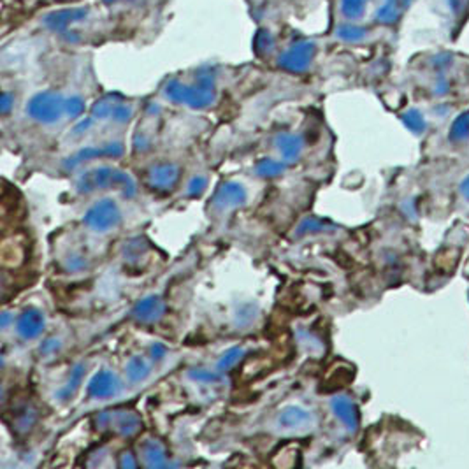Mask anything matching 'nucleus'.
I'll return each instance as SVG.
<instances>
[{
    "instance_id": "nucleus-12",
    "label": "nucleus",
    "mask_w": 469,
    "mask_h": 469,
    "mask_svg": "<svg viewBox=\"0 0 469 469\" xmlns=\"http://www.w3.org/2000/svg\"><path fill=\"white\" fill-rule=\"evenodd\" d=\"M308 420H310V413L308 411L299 410V408H288L281 415L280 424H283L285 429H293V427L304 425Z\"/></svg>"
},
{
    "instance_id": "nucleus-21",
    "label": "nucleus",
    "mask_w": 469,
    "mask_h": 469,
    "mask_svg": "<svg viewBox=\"0 0 469 469\" xmlns=\"http://www.w3.org/2000/svg\"><path fill=\"white\" fill-rule=\"evenodd\" d=\"M362 30H358L357 26H343L341 30H339V37H343V39L346 41H353V39H358V37H362Z\"/></svg>"
},
{
    "instance_id": "nucleus-8",
    "label": "nucleus",
    "mask_w": 469,
    "mask_h": 469,
    "mask_svg": "<svg viewBox=\"0 0 469 469\" xmlns=\"http://www.w3.org/2000/svg\"><path fill=\"white\" fill-rule=\"evenodd\" d=\"M178 179V167L173 163H162L156 166L150 174L151 186H156L158 190H167L173 186Z\"/></svg>"
},
{
    "instance_id": "nucleus-3",
    "label": "nucleus",
    "mask_w": 469,
    "mask_h": 469,
    "mask_svg": "<svg viewBox=\"0 0 469 469\" xmlns=\"http://www.w3.org/2000/svg\"><path fill=\"white\" fill-rule=\"evenodd\" d=\"M85 222L94 231L108 232L121 222V213L113 201H102L86 213Z\"/></svg>"
},
{
    "instance_id": "nucleus-17",
    "label": "nucleus",
    "mask_w": 469,
    "mask_h": 469,
    "mask_svg": "<svg viewBox=\"0 0 469 469\" xmlns=\"http://www.w3.org/2000/svg\"><path fill=\"white\" fill-rule=\"evenodd\" d=\"M83 111H85V102H83V99L79 97H71L66 101V113L69 114L71 118H76L79 116Z\"/></svg>"
},
{
    "instance_id": "nucleus-10",
    "label": "nucleus",
    "mask_w": 469,
    "mask_h": 469,
    "mask_svg": "<svg viewBox=\"0 0 469 469\" xmlns=\"http://www.w3.org/2000/svg\"><path fill=\"white\" fill-rule=\"evenodd\" d=\"M163 311L162 301L156 299V297H150V299H144L137 304L134 315L143 322H153L158 318Z\"/></svg>"
},
{
    "instance_id": "nucleus-11",
    "label": "nucleus",
    "mask_w": 469,
    "mask_h": 469,
    "mask_svg": "<svg viewBox=\"0 0 469 469\" xmlns=\"http://www.w3.org/2000/svg\"><path fill=\"white\" fill-rule=\"evenodd\" d=\"M278 146H280L281 155H283L287 160L299 158L301 150H303V143H301L299 137L292 134L280 136V139H278Z\"/></svg>"
},
{
    "instance_id": "nucleus-6",
    "label": "nucleus",
    "mask_w": 469,
    "mask_h": 469,
    "mask_svg": "<svg viewBox=\"0 0 469 469\" xmlns=\"http://www.w3.org/2000/svg\"><path fill=\"white\" fill-rule=\"evenodd\" d=\"M86 16V9H81V7H74V9H62L56 11V13L48 14L44 18V23L49 26L51 30H66L71 23H76Z\"/></svg>"
},
{
    "instance_id": "nucleus-7",
    "label": "nucleus",
    "mask_w": 469,
    "mask_h": 469,
    "mask_svg": "<svg viewBox=\"0 0 469 469\" xmlns=\"http://www.w3.org/2000/svg\"><path fill=\"white\" fill-rule=\"evenodd\" d=\"M118 388H120V385H118L114 375H111L109 371H102L90 381L89 392H90V395H94V398L106 399V398H111V395L116 394Z\"/></svg>"
},
{
    "instance_id": "nucleus-23",
    "label": "nucleus",
    "mask_w": 469,
    "mask_h": 469,
    "mask_svg": "<svg viewBox=\"0 0 469 469\" xmlns=\"http://www.w3.org/2000/svg\"><path fill=\"white\" fill-rule=\"evenodd\" d=\"M9 94H4V99H2V104H4V113L9 111Z\"/></svg>"
},
{
    "instance_id": "nucleus-14",
    "label": "nucleus",
    "mask_w": 469,
    "mask_h": 469,
    "mask_svg": "<svg viewBox=\"0 0 469 469\" xmlns=\"http://www.w3.org/2000/svg\"><path fill=\"white\" fill-rule=\"evenodd\" d=\"M255 49H257V53H261V55L273 49V37H271L268 30H258L257 37H255Z\"/></svg>"
},
{
    "instance_id": "nucleus-16",
    "label": "nucleus",
    "mask_w": 469,
    "mask_h": 469,
    "mask_svg": "<svg viewBox=\"0 0 469 469\" xmlns=\"http://www.w3.org/2000/svg\"><path fill=\"white\" fill-rule=\"evenodd\" d=\"M283 171V163L273 162V160H264V162L258 166V173L262 176H278V174Z\"/></svg>"
},
{
    "instance_id": "nucleus-2",
    "label": "nucleus",
    "mask_w": 469,
    "mask_h": 469,
    "mask_svg": "<svg viewBox=\"0 0 469 469\" xmlns=\"http://www.w3.org/2000/svg\"><path fill=\"white\" fill-rule=\"evenodd\" d=\"M66 113V101L55 91L37 94L29 102V114L41 123H55Z\"/></svg>"
},
{
    "instance_id": "nucleus-24",
    "label": "nucleus",
    "mask_w": 469,
    "mask_h": 469,
    "mask_svg": "<svg viewBox=\"0 0 469 469\" xmlns=\"http://www.w3.org/2000/svg\"><path fill=\"white\" fill-rule=\"evenodd\" d=\"M106 4H114V2H120V0H104Z\"/></svg>"
},
{
    "instance_id": "nucleus-15",
    "label": "nucleus",
    "mask_w": 469,
    "mask_h": 469,
    "mask_svg": "<svg viewBox=\"0 0 469 469\" xmlns=\"http://www.w3.org/2000/svg\"><path fill=\"white\" fill-rule=\"evenodd\" d=\"M365 0H343L341 9L348 18H358L364 9Z\"/></svg>"
},
{
    "instance_id": "nucleus-19",
    "label": "nucleus",
    "mask_w": 469,
    "mask_h": 469,
    "mask_svg": "<svg viewBox=\"0 0 469 469\" xmlns=\"http://www.w3.org/2000/svg\"><path fill=\"white\" fill-rule=\"evenodd\" d=\"M128 118H131V108H128V106L118 104L116 108H114V111H113L114 121H120V123H123V121H127Z\"/></svg>"
},
{
    "instance_id": "nucleus-13",
    "label": "nucleus",
    "mask_w": 469,
    "mask_h": 469,
    "mask_svg": "<svg viewBox=\"0 0 469 469\" xmlns=\"http://www.w3.org/2000/svg\"><path fill=\"white\" fill-rule=\"evenodd\" d=\"M127 376L131 381H143L150 376V365L146 364V360L141 357L131 358L127 365Z\"/></svg>"
},
{
    "instance_id": "nucleus-4",
    "label": "nucleus",
    "mask_w": 469,
    "mask_h": 469,
    "mask_svg": "<svg viewBox=\"0 0 469 469\" xmlns=\"http://www.w3.org/2000/svg\"><path fill=\"white\" fill-rule=\"evenodd\" d=\"M313 55H315V44L303 41L293 44L288 51H285L280 59V66L291 72H303L310 67Z\"/></svg>"
},
{
    "instance_id": "nucleus-5",
    "label": "nucleus",
    "mask_w": 469,
    "mask_h": 469,
    "mask_svg": "<svg viewBox=\"0 0 469 469\" xmlns=\"http://www.w3.org/2000/svg\"><path fill=\"white\" fill-rule=\"evenodd\" d=\"M44 331V316L39 310L29 308L18 318V334L25 339L37 338Z\"/></svg>"
},
{
    "instance_id": "nucleus-18",
    "label": "nucleus",
    "mask_w": 469,
    "mask_h": 469,
    "mask_svg": "<svg viewBox=\"0 0 469 469\" xmlns=\"http://www.w3.org/2000/svg\"><path fill=\"white\" fill-rule=\"evenodd\" d=\"M241 350L239 348H234V350H231V352H227L223 355L222 358V362H220V368L225 369V368H231L232 364H236V362L239 360V357H241Z\"/></svg>"
},
{
    "instance_id": "nucleus-20",
    "label": "nucleus",
    "mask_w": 469,
    "mask_h": 469,
    "mask_svg": "<svg viewBox=\"0 0 469 469\" xmlns=\"http://www.w3.org/2000/svg\"><path fill=\"white\" fill-rule=\"evenodd\" d=\"M336 411H338L339 417H341L343 420H346V422H348V424H350V422H352L353 413H350V411H352V406H350V403H346V401L336 403Z\"/></svg>"
},
{
    "instance_id": "nucleus-9",
    "label": "nucleus",
    "mask_w": 469,
    "mask_h": 469,
    "mask_svg": "<svg viewBox=\"0 0 469 469\" xmlns=\"http://www.w3.org/2000/svg\"><path fill=\"white\" fill-rule=\"evenodd\" d=\"M245 199V190H243V186L238 185V183H227V185L218 190V193H216L215 197L216 206H222V208H232V206L241 204Z\"/></svg>"
},
{
    "instance_id": "nucleus-1",
    "label": "nucleus",
    "mask_w": 469,
    "mask_h": 469,
    "mask_svg": "<svg viewBox=\"0 0 469 469\" xmlns=\"http://www.w3.org/2000/svg\"><path fill=\"white\" fill-rule=\"evenodd\" d=\"M167 97L174 102H183L188 104L190 108L202 109L208 108L215 102V83H213V76L209 72H201L199 79L196 85H183L179 81H171L166 89Z\"/></svg>"
},
{
    "instance_id": "nucleus-22",
    "label": "nucleus",
    "mask_w": 469,
    "mask_h": 469,
    "mask_svg": "<svg viewBox=\"0 0 469 469\" xmlns=\"http://www.w3.org/2000/svg\"><path fill=\"white\" fill-rule=\"evenodd\" d=\"M204 188H206V178H196L192 183H190V193H192V196H199Z\"/></svg>"
}]
</instances>
